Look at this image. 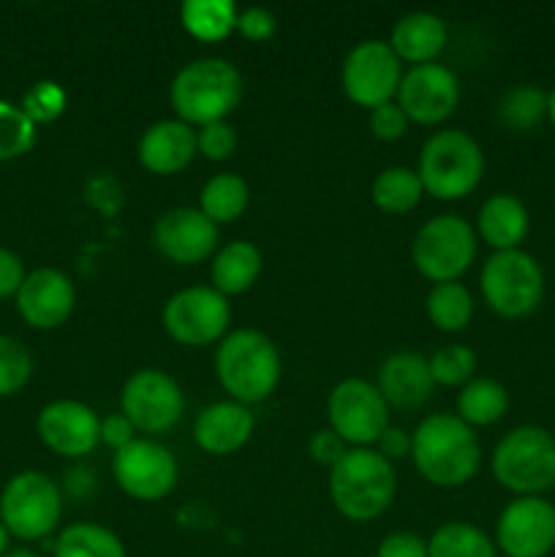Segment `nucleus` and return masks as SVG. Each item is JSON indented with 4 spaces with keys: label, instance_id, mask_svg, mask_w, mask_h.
Instances as JSON below:
<instances>
[{
    "label": "nucleus",
    "instance_id": "obj_1",
    "mask_svg": "<svg viewBox=\"0 0 555 557\" xmlns=\"http://www.w3.org/2000/svg\"><path fill=\"white\" fill-rule=\"evenodd\" d=\"M411 460L428 484L457 490L477 476L482 446L457 413H430L411 433Z\"/></svg>",
    "mask_w": 555,
    "mask_h": 557
},
{
    "label": "nucleus",
    "instance_id": "obj_2",
    "mask_svg": "<svg viewBox=\"0 0 555 557\" xmlns=\"http://www.w3.org/2000/svg\"><path fill=\"white\" fill-rule=\"evenodd\" d=\"M243 98V76L229 60L199 58L185 63L169 85L174 114L190 128L223 123Z\"/></svg>",
    "mask_w": 555,
    "mask_h": 557
},
{
    "label": "nucleus",
    "instance_id": "obj_3",
    "mask_svg": "<svg viewBox=\"0 0 555 557\" xmlns=\"http://www.w3.org/2000/svg\"><path fill=\"white\" fill-rule=\"evenodd\" d=\"M215 375L234 403H264L281 381V354L259 330H234L218 343Z\"/></svg>",
    "mask_w": 555,
    "mask_h": 557
},
{
    "label": "nucleus",
    "instance_id": "obj_4",
    "mask_svg": "<svg viewBox=\"0 0 555 557\" xmlns=\"http://www.w3.org/2000/svg\"><path fill=\"white\" fill-rule=\"evenodd\" d=\"M395 466L375 449H348L330 471L332 506L351 522L379 520L395 500Z\"/></svg>",
    "mask_w": 555,
    "mask_h": 557
},
{
    "label": "nucleus",
    "instance_id": "obj_5",
    "mask_svg": "<svg viewBox=\"0 0 555 557\" xmlns=\"http://www.w3.org/2000/svg\"><path fill=\"white\" fill-rule=\"evenodd\" d=\"M490 471L515 498H542L555 487V435L536 424L509 430L495 444Z\"/></svg>",
    "mask_w": 555,
    "mask_h": 557
},
{
    "label": "nucleus",
    "instance_id": "obj_6",
    "mask_svg": "<svg viewBox=\"0 0 555 557\" xmlns=\"http://www.w3.org/2000/svg\"><path fill=\"white\" fill-rule=\"evenodd\" d=\"M417 174L424 194L439 201H460L482 183L484 152L466 131H435L419 152Z\"/></svg>",
    "mask_w": 555,
    "mask_h": 557
},
{
    "label": "nucleus",
    "instance_id": "obj_7",
    "mask_svg": "<svg viewBox=\"0 0 555 557\" xmlns=\"http://www.w3.org/2000/svg\"><path fill=\"white\" fill-rule=\"evenodd\" d=\"M482 299L501 319H526L542 305L544 272L522 248L501 250L484 261L479 272Z\"/></svg>",
    "mask_w": 555,
    "mask_h": 557
},
{
    "label": "nucleus",
    "instance_id": "obj_8",
    "mask_svg": "<svg viewBox=\"0 0 555 557\" xmlns=\"http://www.w3.org/2000/svg\"><path fill=\"white\" fill-rule=\"evenodd\" d=\"M477 232L460 215L430 218L411 243V261L430 283H457L477 259Z\"/></svg>",
    "mask_w": 555,
    "mask_h": 557
},
{
    "label": "nucleus",
    "instance_id": "obj_9",
    "mask_svg": "<svg viewBox=\"0 0 555 557\" xmlns=\"http://www.w3.org/2000/svg\"><path fill=\"white\" fill-rule=\"evenodd\" d=\"M63 515V493L41 471H22L5 484L0 495V522L9 536L22 542L47 539L60 525Z\"/></svg>",
    "mask_w": 555,
    "mask_h": 557
},
{
    "label": "nucleus",
    "instance_id": "obj_10",
    "mask_svg": "<svg viewBox=\"0 0 555 557\" xmlns=\"http://www.w3.org/2000/svg\"><path fill=\"white\" fill-rule=\"evenodd\" d=\"M161 324L163 332L180 346L205 348L229 335L232 305L212 286H190L166 299Z\"/></svg>",
    "mask_w": 555,
    "mask_h": 557
},
{
    "label": "nucleus",
    "instance_id": "obj_11",
    "mask_svg": "<svg viewBox=\"0 0 555 557\" xmlns=\"http://www.w3.org/2000/svg\"><path fill=\"white\" fill-rule=\"evenodd\" d=\"M326 417L330 430H335L351 449H370L390 428V406L375 384L365 379H343L332 386Z\"/></svg>",
    "mask_w": 555,
    "mask_h": 557
},
{
    "label": "nucleus",
    "instance_id": "obj_12",
    "mask_svg": "<svg viewBox=\"0 0 555 557\" xmlns=\"http://www.w3.org/2000/svg\"><path fill=\"white\" fill-rule=\"evenodd\" d=\"M185 411V397L177 381L163 370H136L120 389V413L136 433L163 435L177 428Z\"/></svg>",
    "mask_w": 555,
    "mask_h": 557
},
{
    "label": "nucleus",
    "instance_id": "obj_13",
    "mask_svg": "<svg viewBox=\"0 0 555 557\" xmlns=\"http://www.w3.org/2000/svg\"><path fill=\"white\" fill-rule=\"evenodd\" d=\"M403 79V63L392 47L379 38L359 41L341 65V87L351 103L375 109L397 96Z\"/></svg>",
    "mask_w": 555,
    "mask_h": 557
},
{
    "label": "nucleus",
    "instance_id": "obj_14",
    "mask_svg": "<svg viewBox=\"0 0 555 557\" xmlns=\"http://www.w3.org/2000/svg\"><path fill=\"white\" fill-rule=\"evenodd\" d=\"M112 476L128 498L156 504L174 493L180 466L163 444L152 438H136L125 449L114 451Z\"/></svg>",
    "mask_w": 555,
    "mask_h": 557
},
{
    "label": "nucleus",
    "instance_id": "obj_15",
    "mask_svg": "<svg viewBox=\"0 0 555 557\" xmlns=\"http://www.w3.org/2000/svg\"><path fill=\"white\" fill-rule=\"evenodd\" d=\"M395 103L403 109L408 123L441 125L460 103V82L452 69L441 63L411 65L403 71Z\"/></svg>",
    "mask_w": 555,
    "mask_h": 557
},
{
    "label": "nucleus",
    "instance_id": "obj_16",
    "mask_svg": "<svg viewBox=\"0 0 555 557\" xmlns=\"http://www.w3.org/2000/svg\"><path fill=\"white\" fill-rule=\"evenodd\" d=\"M495 547L506 557H547L555 549V506L515 498L495 522Z\"/></svg>",
    "mask_w": 555,
    "mask_h": 557
},
{
    "label": "nucleus",
    "instance_id": "obj_17",
    "mask_svg": "<svg viewBox=\"0 0 555 557\" xmlns=\"http://www.w3.org/2000/svg\"><path fill=\"white\" fill-rule=\"evenodd\" d=\"M36 430L49 451L69 460L87 457L101 444V419L79 400H54L44 406Z\"/></svg>",
    "mask_w": 555,
    "mask_h": 557
},
{
    "label": "nucleus",
    "instance_id": "obj_18",
    "mask_svg": "<svg viewBox=\"0 0 555 557\" xmlns=\"http://www.w3.org/2000/svg\"><path fill=\"white\" fill-rule=\"evenodd\" d=\"M156 245L169 261L194 267L210 259L218 248V226L199 207H174L156 221Z\"/></svg>",
    "mask_w": 555,
    "mask_h": 557
},
{
    "label": "nucleus",
    "instance_id": "obj_19",
    "mask_svg": "<svg viewBox=\"0 0 555 557\" xmlns=\"http://www.w3.org/2000/svg\"><path fill=\"white\" fill-rule=\"evenodd\" d=\"M76 305V288L65 272L44 267L30 272L16 292V310L33 330H58L71 319Z\"/></svg>",
    "mask_w": 555,
    "mask_h": 557
},
{
    "label": "nucleus",
    "instance_id": "obj_20",
    "mask_svg": "<svg viewBox=\"0 0 555 557\" xmlns=\"http://www.w3.org/2000/svg\"><path fill=\"white\" fill-rule=\"evenodd\" d=\"M196 156H199L196 152V128H190L177 117L152 123L136 145V158H139L141 169H147L156 177L180 174L190 166Z\"/></svg>",
    "mask_w": 555,
    "mask_h": 557
},
{
    "label": "nucleus",
    "instance_id": "obj_21",
    "mask_svg": "<svg viewBox=\"0 0 555 557\" xmlns=\"http://www.w3.org/2000/svg\"><path fill=\"white\" fill-rule=\"evenodd\" d=\"M375 389L381 392L386 406L397 408V411L422 408L435 389L428 357L414 351L390 354L379 368Z\"/></svg>",
    "mask_w": 555,
    "mask_h": 557
},
{
    "label": "nucleus",
    "instance_id": "obj_22",
    "mask_svg": "<svg viewBox=\"0 0 555 557\" xmlns=\"http://www.w3.org/2000/svg\"><path fill=\"white\" fill-rule=\"evenodd\" d=\"M256 430V417L248 406L234 400L201 408L194 422V441L212 457H226L243 449Z\"/></svg>",
    "mask_w": 555,
    "mask_h": 557
},
{
    "label": "nucleus",
    "instance_id": "obj_23",
    "mask_svg": "<svg viewBox=\"0 0 555 557\" xmlns=\"http://www.w3.org/2000/svg\"><path fill=\"white\" fill-rule=\"evenodd\" d=\"M528 228H531L528 207L517 196L495 194L484 199L482 207H479L477 228L473 232H477V237L484 245L493 248V253H501V250L520 248L522 239L528 237Z\"/></svg>",
    "mask_w": 555,
    "mask_h": 557
},
{
    "label": "nucleus",
    "instance_id": "obj_24",
    "mask_svg": "<svg viewBox=\"0 0 555 557\" xmlns=\"http://www.w3.org/2000/svg\"><path fill=\"white\" fill-rule=\"evenodd\" d=\"M446 38H449V30H446V22L439 14L411 11V14H403L395 22L390 47L400 63L424 65L435 63V58L444 52Z\"/></svg>",
    "mask_w": 555,
    "mask_h": 557
},
{
    "label": "nucleus",
    "instance_id": "obj_25",
    "mask_svg": "<svg viewBox=\"0 0 555 557\" xmlns=\"http://www.w3.org/2000/svg\"><path fill=\"white\" fill-rule=\"evenodd\" d=\"M261 250L254 243L245 239H234V243L223 245L215 256H212L210 281L212 288L223 297H239V294L250 292L261 275Z\"/></svg>",
    "mask_w": 555,
    "mask_h": 557
},
{
    "label": "nucleus",
    "instance_id": "obj_26",
    "mask_svg": "<svg viewBox=\"0 0 555 557\" xmlns=\"http://www.w3.org/2000/svg\"><path fill=\"white\" fill-rule=\"evenodd\" d=\"M237 16L232 0H185L180 5V25L201 44L226 41L237 30Z\"/></svg>",
    "mask_w": 555,
    "mask_h": 557
},
{
    "label": "nucleus",
    "instance_id": "obj_27",
    "mask_svg": "<svg viewBox=\"0 0 555 557\" xmlns=\"http://www.w3.org/2000/svg\"><path fill=\"white\" fill-rule=\"evenodd\" d=\"M506 411H509V395H506L504 384L488 379V375H477L473 381H468L457 395V417L471 430L501 422Z\"/></svg>",
    "mask_w": 555,
    "mask_h": 557
},
{
    "label": "nucleus",
    "instance_id": "obj_28",
    "mask_svg": "<svg viewBox=\"0 0 555 557\" xmlns=\"http://www.w3.org/2000/svg\"><path fill=\"white\" fill-rule=\"evenodd\" d=\"M250 205V188L239 174L223 172L212 174L199 194V210L210 218L215 226L239 221Z\"/></svg>",
    "mask_w": 555,
    "mask_h": 557
},
{
    "label": "nucleus",
    "instance_id": "obj_29",
    "mask_svg": "<svg viewBox=\"0 0 555 557\" xmlns=\"http://www.w3.org/2000/svg\"><path fill=\"white\" fill-rule=\"evenodd\" d=\"M370 196H373V205L379 207L381 212H390V215H406L414 207L422 201L424 188L422 180L414 169L408 166H390L373 180V188H370Z\"/></svg>",
    "mask_w": 555,
    "mask_h": 557
},
{
    "label": "nucleus",
    "instance_id": "obj_30",
    "mask_svg": "<svg viewBox=\"0 0 555 557\" xmlns=\"http://www.w3.org/2000/svg\"><path fill=\"white\" fill-rule=\"evenodd\" d=\"M52 553L54 557H125V544L109 528L76 522L60 531Z\"/></svg>",
    "mask_w": 555,
    "mask_h": 557
},
{
    "label": "nucleus",
    "instance_id": "obj_31",
    "mask_svg": "<svg viewBox=\"0 0 555 557\" xmlns=\"http://www.w3.org/2000/svg\"><path fill=\"white\" fill-rule=\"evenodd\" d=\"M424 308H428V319L441 332H462L473 321V313H477L473 294L462 283H439V286H433L428 299H424Z\"/></svg>",
    "mask_w": 555,
    "mask_h": 557
},
{
    "label": "nucleus",
    "instance_id": "obj_32",
    "mask_svg": "<svg viewBox=\"0 0 555 557\" xmlns=\"http://www.w3.org/2000/svg\"><path fill=\"white\" fill-rule=\"evenodd\" d=\"M428 557H498L493 539L468 522H444L430 536Z\"/></svg>",
    "mask_w": 555,
    "mask_h": 557
},
{
    "label": "nucleus",
    "instance_id": "obj_33",
    "mask_svg": "<svg viewBox=\"0 0 555 557\" xmlns=\"http://www.w3.org/2000/svg\"><path fill=\"white\" fill-rule=\"evenodd\" d=\"M495 114H498L501 125L526 134V131L542 125V120L547 117V92L539 90L536 85L509 87L495 103Z\"/></svg>",
    "mask_w": 555,
    "mask_h": 557
},
{
    "label": "nucleus",
    "instance_id": "obj_34",
    "mask_svg": "<svg viewBox=\"0 0 555 557\" xmlns=\"http://www.w3.org/2000/svg\"><path fill=\"white\" fill-rule=\"evenodd\" d=\"M430 375H433L435 386H446V389H462L468 381L477 379V354L462 343H449L441 346L439 351L430 354L428 359Z\"/></svg>",
    "mask_w": 555,
    "mask_h": 557
},
{
    "label": "nucleus",
    "instance_id": "obj_35",
    "mask_svg": "<svg viewBox=\"0 0 555 557\" xmlns=\"http://www.w3.org/2000/svg\"><path fill=\"white\" fill-rule=\"evenodd\" d=\"M36 145V123L22 107L0 101V161H14Z\"/></svg>",
    "mask_w": 555,
    "mask_h": 557
},
{
    "label": "nucleus",
    "instance_id": "obj_36",
    "mask_svg": "<svg viewBox=\"0 0 555 557\" xmlns=\"http://www.w3.org/2000/svg\"><path fill=\"white\" fill-rule=\"evenodd\" d=\"M30 351L16 337L0 335V397L16 395L30 381Z\"/></svg>",
    "mask_w": 555,
    "mask_h": 557
},
{
    "label": "nucleus",
    "instance_id": "obj_37",
    "mask_svg": "<svg viewBox=\"0 0 555 557\" xmlns=\"http://www.w3.org/2000/svg\"><path fill=\"white\" fill-rule=\"evenodd\" d=\"M65 103H69V96H65L63 87H60L58 82L44 79V82H36V85L25 92L20 107L33 123L47 125V123H54V120L65 112Z\"/></svg>",
    "mask_w": 555,
    "mask_h": 557
},
{
    "label": "nucleus",
    "instance_id": "obj_38",
    "mask_svg": "<svg viewBox=\"0 0 555 557\" xmlns=\"http://www.w3.org/2000/svg\"><path fill=\"white\" fill-rule=\"evenodd\" d=\"M234 150H237V131L226 120L196 128V152L205 156L207 161H229Z\"/></svg>",
    "mask_w": 555,
    "mask_h": 557
},
{
    "label": "nucleus",
    "instance_id": "obj_39",
    "mask_svg": "<svg viewBox=\"0 0 555 557\" xmlns=\"http://www.w3.org/2000/svg\"><path fill=\"white\" fill-rule=\"evenodd\" d=\"M278 30V16L272 14L264 5H248V9L239 11L237 16V33L245 41H270Z\"/></svg>",
    "mask_w": 555,
    "mask_h": 557
},
{
    "label": "nucleus",
    "instance_id": "obj_40",
    "mask_svg": "<svg viewBox=\"0 0 555 557\" xmlns=\"http://www.w3.org/2000/svg\"><path fill=\"white\" fill-rule=\"evenodd\" d=\"M370 131L379 141H397L406 136L408 117L395 101L370 109Z\"/></svg>",
    "mask_w": 555,
    "mask_h": 557
},
{
    "label": "nucleus",
    "instance_id": "obj_41",
    "mask_svg": "<svg viewBox=\"0 0 555 557\" xmlns=\"http://www.w3.org/2000/svg\"><path fill=\"white\" fill-rule=\"evenodd\" d=\"M348 451L346 441L335 433V430L324 428V430H316L308 441V455L316 466H324V468H335L337 462L343 460V455Z\"/></svg>",
    "mask_w": 555,
    "mask_h": 557
},
{
    "label": "nucleus",
    "instance_id": "obj_42",
    "mask_svg": "<svg viewBox=\"0 0 555 557\" xmlns=\"http://www.w3.org/2000/svg\"><path fill=\"white\" fill-rule=\"evenodd\" d=\"M375 557H428V542L411 531H395L381 539Z\"/></svg>",
    "mask_w": 555,
    "mask_h": 557
},
{
    "label": "nucleus",
    "instance_id": "obj_43",
    "mask_svg": "<svg viewBox=\"0 0 555 557\" xmlns=\"http://www.w3.org/2000/svg\"><path fill=\"white\" fill-rule=\"evenodd\" d=\"M134 441H136V430H134V424L123 417V413L118 411V413H109V417L101 419V444L103 446L120 451V449H125L128 444H134Z\"/></svg>",
    "mask_w": 555,
    "mask_h": 557
},
{
    "label": "nucleus",
    "instance_id": "obj_44",
    "mask_svg": "<svg viewBox=\"0 0 555 557\" xmlns=\"http://www.w3.org/2000/svg\"><path fill=\"white\" fill-rule=\"evenodd\" d=\"M25 267H22V259L11 250L0 248V299L16 297V292L25 283Z\"/></svg>",
    "mask_w": 555,
    "mask_h": 557
},
{
    "label": "nucleus",
    "instance_id": "obj_45",
    "mask_svg": "<svg viewBox=\"0 0 555 557\" xmlns=\"http://www.w3.org/2000/svg\"><path fill=\"white\" fill-rule=\"evenodd\" d=\"M379 455L386 457L390 462H397V460H406V457H411V433H406L403 428H386L384 435L379 438Z\"/></svg>",
    "mask_w": 555,
    "mask_h": 557
},
{
    "label": "nucleus",
    "instance_id": "obj_46",
    "mask_svg": "<svg viewBox=\"0 0 555 557\" xmlns=\"http://www.w3.org/2000/svg\"><path fill=\"white\" fill-rule=\"evenodd\" d=\"M9 553V531L3 528V522H0V557Z\"/></svg>",
    "mask_w": 555,
    "mask_h": 557
},
{
    "label": "nucleus",
    "instance_id": "obj_47",
    "mask_svg": "<svg viewBox=\"0 0 555 557\" xmlns=\"http://www.w3.org/2000/svg\"><path fill=\"white\" fill-rule=\"evenodd\" d=\"M547 120L553 123V128H555V90L547 92Z\"/></svg>",
    "mask_w": 555,
    "mask_h": 557
},
{
    "label": "nucleus",
    "instance_id": "obj_48",
    "mask_svg": "<svg viewBox=\"0 0 555 557\" xmlns=\"http://www.w3.org/2000/svg\"><path fill=\"white\" fill-rule=\"evenodd\" d=\"M3 557H38V555L33 553V549H25V547H20V549H9V553H5Z\"/></svg>",
    "mask_w": 555,
    "mask_h": 557
}]
</instances>
